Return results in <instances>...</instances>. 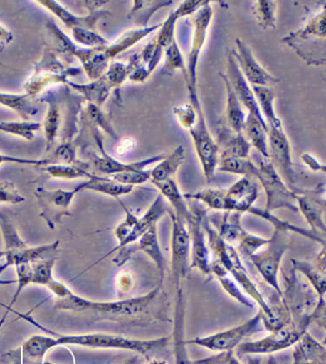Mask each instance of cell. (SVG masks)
I'll return each instance as SVG.
<instances>
[{"mask_svg": "<svg viewBox=\"0 0 326 364\" xmlns=\"http://www.w3.org/2000/svg\"><path fill=\"white\" fill-rule=\"evenodd\" d=\"M80 73V68L64 65L54 53L47 50L25 82V90L28 95L36 98L49 85L68 83L69 77L77 76Z\"/></svg>", "mask_w": 326, "mask_h": 364, "instance_id": "9c48e42d", "label": "cell"}, {"mask_svg": "<svg viewBox=\"0 0 326 364\" xmlns=\"http://www.w3.org/2000/svg\"><path fill=\"white\" fill-rule=\"evenodd\" d=\"M26 201L18 187L10 181H0V203L19 205Z\"/></svg>", "mask_w": 326, "mask_h": 364, "instance_id": "816d5d0a", "label": "cell"}, {"mask_svg": "<svg viewBox=\"0 0 326 364\" xmlns=\"http://www.w3.org/2000/svg\"><path fill=\"white\" fill-rule=\"evenodd\" d=\"M111 179L120 184L132 186L144 184L150 181V171H133L111 175Z\"/></svg>", "mask_w": 326, "mask_h": 364, "instance_id": "db71d44e", "label": "cell"}, {"mask_svg": "<svg viewBox=\"0 0 326 364\" xmlns=\"http://www.w3.org/2000/svg\"><path fill=\"white\" fill-rule=\"evenodd\" d=\"M132 143L133 141H130V140L122 141V143L119 144L118 149H117V152H118L119 154H124L125 152L130 151V150L132 149Z\"/></svg>", "mask_w": 326, "mask_h": 364, "instance_id": "91938a15", "label": "cell"}, {"mask_svg": "<svg viewBox=\"0 0 326 364\" xmlns=\"http://www.w3.org/2000/svg\"><path fill=\"white\" fill-rule=\"evenodd\" d=\"M75 188L79 193L83 191H91L111 197L125 196V194L132 193L135 188L132 186L120 184L116 181L111 179L110 177H102L96 174H94L90 179L80 182Z\"/></svg>", "mask_w": 326, "mask_h": 364, "instance_id": "f546056e", "label": "cell"}, {"mask_svg": "<svg viewBox=\"0 0 326 364\" xmlns=\"http://www.w3.org/2000/svg\"><path fill=\"white\" fill-rule=\"evenodd\" d=\"M256 168L258 171L256 178L261 182L266 193L265 210L271 213L273 210L286 208L298 213L297 193L287 186L269 159L261 158Z\"/></svg>", "mask_w": 326, "mask_h": 364, "instance_id": "8fae6325", "label": "cell"}, {"mask_svg": "<svg viewBox=\"0 0 326 364\" xmlns=\"http://www.w3.org/2000/svg\"><path fill=\"white\" fill-rule=\"evenodd\" d=\"M71 32L77 43L89 47V48H97V47L108 46V41L102 38V36L98 34L95 30L75 28V29L71 30Z\"/></svg>", "mask_w": 326, "mask_h": 364, "instance_id": "c3c4849f", "label": "cell"}, {"mask_svg": "<svg viewBox=\"0 0 326 364\" xmlns=\"http://www.w3.org/2000/svg\"><path fill=\"white\" fill-rule=\"evenodd\" d=\"M139 252H144L154 263L160 277L159 286H163L164 279H165L166 260L162 251L160 241H159L157 225L150 228L136 243L116 252L117 255L113 262L117 266L121 267Z\"/></svg>", "mask_w": 326, "mask_h": 364, "instance_id": "5bb4252c", "label": "cell"}, {"mask_svg": "<svg viewBox=\"0 0 326 364\" xmlns=\"http://www.w3.org/2000/svg\"><path fill=\"white\" fill-rule=\"evenodd\" d=\"M219 171L242 176L256 177L258 168L249 158L221 156L219 160Z\"/></svg>", "mask_w": 326, "mask_h": 364, "instance_id": "ab89813d", "label": "cell"}, {"mask_svg": "<svg viewBox=\"0 0 326 364\" xmlns=\"http://www.w3.org/2000/svg\"><path fill=\"white\" fill-rule=\"evenodd\" d=\"M178 19H179V16L174 11V12L169 14L168 19L164 23H162L160 32L156 38V41L162 48H167L174 40V26Z\"/></svg>", "mask_w": 326, "mask_h": 364, "instance_id": "f5cc1de1", "label": "cell"}, {"mask_svg": "<svg viewBox=\"0 0 326 364\" xmlns=\"http://www.w3.org/2000/svg\"><path fill=\"white\" fill-rule=\"evenodd\" d=\"M189 132L191 133L192 141H194L206 179L210 182L213 179L214 171L219 165V149L216 141L211 138L202 110L199 114L196 123Z\"/></svg>", "mask_w": 326, "mask_h": 364, "instance_id": "ac0fdd59", "label": "cell"}, {"mask_svg": "<svg viewBox=\"0 0 326 364\" xmlns=\"http://www.w3.org/2000/svg\"><path fill=\"white\" fill-rule=\"evenodd\" d=\"M122 208L125 211V219L114 230V235L118 241V245L104 255L102 259L97 261L94 265H96L100 261L105 259L108 255L136 243L150 228L157 225L160 219L169 211V208L164 201V197L161 194L156 197L154 201L141 218L135 215L125 205H122Z\"/></svg>", "mask_w": 326, "mask_h": 364, "instance_id": "8992f818", "label": "cell"}, {"mask_svg": "<svg viewBox=\"0 0 326 364\" xmlns=\"http://www.w3.org/2000/svg\"><path fill=\"white\" fill-rule=\"evenodd\" d=\"M194 364H261V360L259 358H253L252 355H249L246 361L242 363L235 352L228 351L220 352L209 358L194 360Z\"/></svg>", "mask_w": 326, "mask_h": 364, "instance_id": "7dc6e473", "label": "cell"}, {"mask_svg": "<svg viewBox=\"0 0 326 364\" xmlns=\"http://www.w3.org/2000/svg\"><path fill=\"white\" fill-rule=\"evenodd\" d=\"M203 227H204L206 237L209 250L213 254V259L219 261L223 268L233 277L236 284L241 288L258 305L259 311L263 313V324L264 329L273 321V313L268 301L259 291L258 285L250 277L246 267L242 262V258L235 247L226 243L219 232L211 226L209 218L206 215L203 218Z\"/></svg>", "mask_w": 326, "mask_h": 364, "instance_id": "7a4b0ae2", "label": "cell"}, {"mask_svg": "<svg viewBox=\"0 0 326 364\" xmlns=\"http://www.w3.org/2000/svg\"><path fill=\"white\" fill-rule=\"evenodd\" d=\"M68 85L73 87L78 92L82 94L88 100L89 104H93L99 107L107 101L111 90L110 85L104 79V77H100L99 80H93V82L88 83V85H79V83L71 82H68Z\"/></svg>", "mask_w": 326, "mask_h": 364, "instance_id": "74e56055", "label": "cell"}, {"mask_svg": "<svg viewBox=\"0 0 326 364\" xmlns=\"http://www.w3.org/2000/svg\"><path fill=\"white\" fill-rule=\"evenodd\" d=\"M54 155L61 164L72 165L77 163L76 149L72 143H61L56 149Z\"/></svg>", "mask_w": 326, "mask_h": 364, "instance_id": "11a10c76", "label": "cell"}, {"mask_svg": "<svg viewBox=\"0 0 326 364\" xmlns=\"http://www.w3.org/2000/svg\"><path fill=\"white\" fill-rule=\"evenodd\" d=\"M303 160L305 161V163L307 164L309 166H310L311 168H313L314 171H325V166L320 165L319 162L315 158L310 156V155H306L305 156H303Z\"/></svg>", "mask_w": 326, "mask_h": 364, "instance_id": "680465c9", "label": "cell"}, {"mask_svg": "<svg viewBox=\"0 0 326 364\" xmlns=\"http://www.w3.org/2000/svg\"><path fill=\"white\" fill-rule=\"evenodd\" d=\"M85 119H88L91 126H97L102 127L105 132L111 136V137L117 138L116 133L114 132L113 127L110 126V122L105 118V114L102 112L99 107L93 104H89L85 107Z\"/></svg>", "mask_w": 326, "mask_h": 364, "instance_id": "f907efd6", "label": "cell"}, {"mask_svg": "<svg viewBox=\"0 0 326 364\" xmlns=\"http://www.w3.org/2000/svg\"><path fill=\"white\" fill-rule=\"evenodd\" d=\"M292 268L295 272H299L310 283L319 299H325L326 277L325 269H320L315 263L307 262L299 259H291Z\"/></svg>", "mask_w": 326, "mask_h": 364, "instance_id": "d6a6232c", "label": "cell"}, {"mask_svg": "<svg viewBox=\"0 0 326 364\" xmlns=\"http://www.w3.org/2000/svg\"><path fill=\"white\" fill-rule=\"evenodd\" d=\"M4 163H14L18 164V165L25 166H48L52 164V160L50 159H27V158H19L9 156V155H5L0 154V165Z\"/></svg>", "mask_w": 326, "mask_h": 364, "instance_id": "9f6ffc18", "label": "cell"}, {"mask_svg": "<svg viewBox=\"0 0 326 364\" xmlns=\"http://www.w3.org/2000/svg\"><path fill=\"white\" fill-rule=\"evenodd\" d=\"M47 30L54 43L55 49L58 52L79 58L89 79L97 80L104 76L110 60L105 53L107 46L89 49L80 48L76 44L72 43L70 38L64 34L58 25L52 21L47 23Z\"/></svg>", "mask_w": 326, "mask_h": 364, "instance_id": "ba28073f", "label": "cell"}, {"mask_svg": "<svg viewBox=\"0 0 326 364\" xmlns=\"http://www.w3.org/2000/svg\"><path fill=\"white\" fill-rule=\"evenodd\" d=\"M264 330L263 324V313L258 311L253 318L248 319L238 326L219 331L213 335L206 337H197L186 340V346L202 347L214 352L233 351L238 348L245 338L250 337L253 333Z\"/></svg>", "mask_w": 326, "mask_h": 364, "instance_id": "30bf717a", "label": "cell"}, {"mask_svg": "<svg viewBox=\"0 0 326 364\" xmlns=\"http://www.w3.org/2000/svg\"><path fill=\"white\" fill-rule=\"evenodd\" d=\"M57 347L63 346H77L88 347L93 349H117L132 351L136 354L144 355L147 360L157 358L158 355H164L169 348L171 338L162 337L142 340L124 337V336L112 335V333H83V335H53Z\"/></svg>", "mask_w": 326, "mask_h": 364, "instance_id": "277c9868", "label": "cell"}, {"mask_svg": "<svg viewBox=\"0 0 326 364\" xmlns=\"http://www.w3.org/2000/svg\"><path fill=\"white\" fill-rule=\"evenodd\" d=\"M297 205L311 230L325 238L326 224L325 220V187L317 186L313 190L298 191Z\"/></svg>", "mask_w": 326, "mask_h": 364, "instance_id": "d6986e66", "label": "cell"}, {"mask_svg": "<svg viewBox=\"0 0 326 364\" xmlns=\"http://www.w3.org/2000/svg\"><path fill=\"white\" fill-rule=\"evenodd\" d=\"M57 297L56 308L78 313H91L112 321L150 322L162 314L164 297L162 286H157L144 296L113 301H96L74 294L63 282L54 280L47 287Z\"/></svg>", "mask_w": 326, "mask_h": 364, "instance_id": "6da1fadb", "label": "cell"}, {"mask_svg": "<svg viewBox=\"0 0 326 364\" xmlns=\"http://www.w3.org/2000/svg\"><path fill=\"white\" fill-rule=\"evenodd\" d=\"M0 232L4 239V251H16L27 245L26 242L21 237L18 230L10 218L0 213Z\"/></svg>", "mask_w": 326, "mask_h": 364, "instance_id": "ee69618b", "label": "cell"}, {"mask_svg": "<svg viewBox=\"0 0 326 364\" xmlns=\"http://www.w3.org/2000/svg\"><path fill=\"white\" fill-rule=\"evenodd\" d=\"M219 76L222 77L223 82L225 83L226 90H227V119L230 129L236 133H242L243 124L245 123V114L241 108V102H239L236 97L235 91L231 85L227 75L219 73Z\"/></svg>", "mask_w": 326, "mask_h": 364, "instance_id": "8d00e7d4", "label": "cell"}, {"mask_svg": "<svg viewBox=\"0 0 326 364\" xmlns=\"http://www.w3.org/2000/svg\"><path fill=\"white\" fill-rule=\"evenodd\" d=\"M37 4L54 14L57 18L63 22L66 27L70 29L75 28H85V29L95 30V24L100 18H102L107 13V11L101 10L100 8L107 4V1H89L91 5H88L90 13L88 16H78L75 14L69 12L63 6H61L57 1L53 0H41Z\"/></svg>", "mask_w": 326, "mask_h": 364, "instance_id": "7402d4cb", "label": "cell"}, {"mask_svg": "<svg viewBox=\"0 0 326 364\" xmlns=\"http://www.w3.org/2000/svg\"><path fill=\"white\" fill-rule=\"evenodd\" d=\"M130 72H132V65L130 63L124 65L122 63H112L107 68V72L104 74V79L107 80L111 89L119 87L122 85V82L130 77Z\"/></svg>", "mask_w": 326, "mask_h": 364, "instance_id": "681fc988", "label": "cell"}, {"mask_svg": "<svg viewBox=\"0 0 326 364\" xmlns=\"http://www.w3.org/2000/svg\"><path fill=\"white\" fill-rule=\"evenodd\" d=\"M38 101L34 97L25 94H13L0 92V105L10 108L11 110L18 113L22 119L30 121L33 117L37 115L40 107Z\"/></svg>", "mask_w": 326, "mask_h": 364, "instance_id": "4dcf8cb0", "label": "cell"}, {"mask_svg": "<svg viewBox=\"0 0 326 364\" xmlns=\"http://www.w3.org/2000/svg\"><path fill=\"white\" fill-rule=\"evenodd\" d=\"M54 348L57 346L53 336H32L19 350L21 364H43L46 355Z\"/></svg>", "mask_w": 326, "mask_h": 364, "instance_id": "4316f807", "label": "cell"}, {"mask_svg": "<svg viewBox=\"0 0 326 364\" xmlns=\"http://www.w3.org/2000/svg\"><path fill=\"white\" fill-rule=\"evenodd\" d=\"M258 188L252 177L243 176L229 190H224L220 211H233L258 216L261 208L255 207Z\"/></svg>", "mask_w": 326, "mask_h": 364, "instance_id": "e0dca14e", "label": "cell"}, {"mask_svg": "<svg viewBox=\"0 0 326 364\" xmlns=\"http://www.w3.org/2000/svg\"><path fill=\"white\" fill-rule=\"evenodd\" d=\"M236 50H233L231 53L236 58L245 79L251 83V85L269 87V86L280 82V79L272 76L268 71L259 65L255 55H253L252 50L243 41L239 38H236Z\"/></svg>", "mask_w": 326, "mask_h": 364, "instance_id": "44dd1931", "label": "cell"}, {"mask_svg": "<svg viewBox=\"0 0 326 364\" xmlns=\"http://www.w3.org/2000/svg\"><path fill=\"white\" fill-rule=\"evenodd\" d=\"M252 90L256 101H258L259 108L263 112V118H266V124L268 127H283L280 119L278 118L274 109V102L275 94L274 91L266 86L252 85Z\"/></svg>", "mask_w": 326, "mask_h": 364, "instance_id": "f35d334b", "label": "cell"}, {"mask_svg": "<svg viewBox=\"0 0 326 364\" xmlns=\"http://www.w3.org/2000/svg\"><path fill=\"white\" fill-rule=\"evenodd\" d=\"M205 213L201 210H191V215L186 218L185 226L188 230L189 238H191V266L189 268L197 269L204 276L210 277L211 274V254L209 250L207 241H206V232L203 227V218Z\"/></svg>", "mask_w": 326, "mask_h": 364, "instance_id": "2e32d148", "label": "cell"}, {"mask_svg": "<svg viewBox=\"0 0 326 364\" xmlns=\"http://www.w3.org/2000/svg\"><path fill=\"white\" fill-rule=\"evenodd\" d=\"M211 276L216 277L219 280L220 285L224 289L226 293L229 294L231 297L236 299L239 304L243 305L245 307L252 308L253 305L251 303L250 300L244 296L242 290L239 286L236 284L233 277L228 274L227 271L223 268L221 264L213 259L211 261Z\"/></svg>", "mask_w": 326, "mask_h": 364, "instance_id": "d590c367", "label": "cell"}, {"mask_svg": "<svg viewBox=\"0 0 326 364\" xmlns=\"http://www.w3.org/2000/svg\"><path fill=\"white\" fill-rule=\"evenodd\" d=\"M172 221V271L175 290L181 288V283L191 271V238L185 224L169 210Z\"/></svg>", "mask_w": 326, "mask_h": 364, "instance_id": "7c38bea8", "label": "cell"}, {"mask_svg": "<svg viewBox=\"0 0 326 364\" xmlns=\"http://www.w3.org/2000/svg\"><path fill=\"white\" fill-rule=\"evenodd\" d=\"M185 149L179 146L172 154L165 156L158 166L150 171V182H162L172 179L185 161Z\"/></svg>", "mask_w": 326, "mask_h": 364, "instance_id": "836d02e7", "label": "cell"}, {"mask_svg": "<svg viewBox=\"0 0 326 364\" xmlns=\"http://www.w3.org/2000/svg\"><path fill=\"white\" fill-rule=\"evenodd\" d=\"M277 8V4L269 0H258L253 2V14L259 26L264 30L275 29Z\"/></svg>", "mask_w": 326, "mask_h": 364, "instance_id": "b9f144b4", "label": "cell"}, {"mask_svg": "<svg viewBox=\"0 0 326 364\" xmlns=\"http://www.w3.org/2000/svg\"><path fill=\"white\" fill-rule=\"evenodd\" d=\"M290 245L289 232L286 230L275 229L269 242L264 250L251 255L248 260L255 266L256 271L263 277L264 282L274 289L278 296H281L283 289L280 284V272L281 261Z\"/></svg>", "mask_w": 326, "mask_h": 364, "instance_id": "52a82bcc", "label": "cell"}, {"mask_svg": "<svg viewBox=\"0 0 326 364\" xmlns=\"http://www.w3.org/2000/svg\"><path fill=\"white\" fill-rule=\"evenodd\" d=\"M268 152L272 165L284 182L295 191L296 171L291 157V146L283 127H268ZM296 193V191H295Z\"/></svg>", "mask_w": 326, "mask_h": 364, "instance_id": "9a60e30c", "label": "cell"}, {"mask_svg": "<svg viewBox=\"0 0 326 364\" xmlns=\"http://www.w3.org/2000/svg\"><path fill=\"white\" fill-rule=\"evenodd\" d=\"M44 171L53 178L57 179L73 180V179H90L93 173H89L82 166L76 164H57V165L46 166Z\"/></svg>", "mask_w": 326, "mask_h": 364, "instance_id": "7bdbcfd3", "label": "cell"}, {"mask_svg": "<svg viewBox=\"0 0 326 364\" xmlns=\"http://www.w3.org/2000/svg\"><path fill=\"white\" fill-rule=\"evenodd\" d=\"M4 257H5V252L4 251V250H2V251H0V260L4 259Z\"/></svg>", "mask_w": 326, "mask_h": 364, "instance_id": "6125c7cd", "label": "cell"}, {"mask_svg": "<svg viewBox=\"0 0 326 364\" xmlns=\"http://www.w3.org/2000/svg\"><path fill=\"white\" fill-rule=\"evenodd\" d=\"M219 141L223 146L221 156L248 158L251 149L249 141L242 135L232 129L222 127L219 132Z\"/></svg>", "mask_w": 326, "mask_h": 364, "instance_id": "1f68e13d", "label": "cell"}, {"mask_svg": "<svg viewBox=\"0 0 326 364\" xmlns=\"http://www.w3.org/2000/svg\"><path fill=\"white\" fill-rule=\"evenodd\" d=\"M175 70H181L184 76H186V66L182 54H181L179 46L175 41H172L166 48V63L165 66L162 69V73L164 75H172Z\"/></svg>", "mask_w": 326, "mask_h": 364, "instance_id": "bcb514c9", "label": "cell"}, {"mask_svg": "<svg viewBox=\"0 0 326 364\" xmlns=\"http://www.w3.org/2000/svg\"><path fill=\"white\" fill-rule=\"evenodd\" d=\"M43 129V124L34 121L1 122L0 132L18 136L26 141H33L36 133Z\"/></svg>", "mask_w": 326, "mask_h": 364, "instance_id": "60d3db41", "label": "cell"}, {"mask_svg": "<svg viewBox=\"0 0 326 364\" xmlns=\"http://www.w3.org/2000/svg\"><path fill=\"white\" fill-rule=\"evenodd\" d=\"M186 299L182 287L175 290L172 346L175 364H194L189 358L185 337Z\"/></svg>", "mask_w": 326, "mask_h": 364, "instance_id": "cb8c5ba5", "label": "cell"}, {"mask_svg": "<svg viewBox=\"0 0 326 364\" xmlns=\"http://www.w3.org/2000/svg\"><path fill=\"white\" fill-rule=\"evenodd\" d=\"M78 193L76 188L72 190H47L38 188L35 191L36 198L40 205V216L46 220L50 229L54 230L65 216H71L69 208Z\"/></svg>", "mask_w": 326, "mask_h": 364, "instance_id": "4fadbf2b", "label": "cell"}, {"mask_svg": "<svg viewBox=\"0 0 326 364\" xmlns=\"http://www.w3.org/2000/svg\"><path fill=\"white\" fill-rule=\"evenodd\" d=\"M14 41V34L11 30L7 29L0 23V52L4 51Z\"/></svg>", "mask_w": 326, "mask_h": 364, "instance_id": "6f0895ef", "label": "cell"}, {"mask_svg": "<svg viewBox=\"0 0 326 364\" xmlns=\"http://www.w3.org/2000/svg\"><path fill=\"white\" fill-rule=\"evenodd\" d=\"M244 137L250 144L258 150L259 154L264 159H270L268 152V126L266 122L261 121L258 117L249 113L247 119H245L243 129Z\"/></svg>", "mask_w": 326, "mask_h": 364, "instance_id": "f1b7e54d", "label": "cell"}, {"mask_svg": "<svg viewBox=\"0 0 326 364\" xmlns=\"http://www.w3.org/2000/svg\"><path fill=\"white\" fill-rule=\"evenodd\" d=\"M147 364H167V363L164 360H160V358H152Z\"/></svg>", "mask_w": 326, "mask_h": 364, "instance_id": "94428289", "label": "cell"}, {"mask_svg": "<svg viewBox=\"0 0 326 364\" xmlns=\"http://www.w3.org/2000/svg\"><path fill=\"white\" fill-rule=\"evenodd\" d=\"M325 325V299H320L313 312L292 318L283 326L273 331L261 340L242 343L238 347L236 355L239 358L249 355H271L296 346L308 332L312 324Z\"/></svg>", "mask_w": 326, "mask_h": 364, "instance_id": "3957f363", "label": "cell"}, {"mask_svg": "<svg viewBox=\"0 0 326 364\" xmlns=\"http://www.w3.org/2000/svg\"><path fill=\"white\" fill-rule=\"evenodd\" d=\"M95 141H96L98 146H99L101 154L92 152V154H89V158H90L91 162L98 172L110 175V176L114 174L122 173V172L144 171L147 166L160 162L166 156V155L160 154L157 155V156L147 158V159L143 161H138V162L122 163L115 159V158L111 157L110 155H108L105 151L104 144H102V139L100 136L95 135Z\"/></svg>", "mask_w": 326, "mask_h": 364, "instance_id": "603a6c76", "label": "cell"}, {"mask_svg": "<svg viewBox=\"0 0 326 364\" xmlns=\"http://www.w3.org/2000/svg\"><path fill=\"white\" fill-rule=\"evenodd\" d=\"M210 2L206 1L203 6L196 11L194 21V35L192 41L191 52L189 55L188 66H186V82L188 83L189 92L196 91V68L197 62L202 47L204 46L209 25L211 23L213 10Z\"/></svg>", "mask_w": 326, "mask_h": 364, "instance_id": "ffe728a7", "label": "cell"}, {"mask_svg": "<svg viewBox=\"0 0 326 364\" xmlns=\"http://www.w3.org/2000/svg\"><path fill=\"white\" fill-rule=\"evenodd\" d=\"M172 4H174L172 1H135L128 18L137 19L136 22L138 24L147 27V22L154 15L156 11Z\"/></svg>", "mask_w": 326, "mask_h": 364, "instance_id": "f6af8a7d", "label": "cell"}, {"mask_svg": "<svg viewBox=\"0 0 326 364\" xmlns=\"http://www.w3.org/2000/svg\"><path fill=\"white\" fill-rule=\"evenodd\" d=\"M291 47L308 65H325L326 62L325 7L308 19L305 26L281 40Z\"/></svg>", "mask_w": 326, "mask_h": 364, "instance_id": "5b68a950", "label": "cell"}, {"mask_svg": "<svg viewBox=\"0 0 326 364\" xmlns=\"http://www.w3.org/2000/svg\"><path fill=\"white\" fill-rule=\"evenodd\" d=\"M226 75H227L228 80H229L239 102L247 107L250 114H253V115L261 119V121L265 122V119L263 118V114H261V108L258 107L255 94H253L252 88H250L249 83L242 74L232 53L228 55V74Z\"/></svg>", "mask_w": 326, "mask_h": 364, "instance_id": "d4e9b609", "label": "cell"}, {"mask_svg": "<svg viewBox=\"0 0 326 364\" xmlns=\"http://www.w3.org/2000/svg\"><path fill=\"white\" fill-rule=\"evenodd\" d=\"M162 24L155 25L152 27L138 28V29L130 30V31L125 32L121 37L112 44H108L105 47V53L108 58H112L121 54V53L127 51L130 47L135 46L147 35L152 34V32L156 31L161 27Z\"/></svg>", "mask_w": 326, "mask_h": 364, "instance_id": "e575fe53", "label": "cell"}, {"mask_svg": "<svg viewBox=\"0 0 326 364\" xmlns=\"http://www.w3.org/2000/svg\"><path fill=\"white\" fill-rule=\"evenodd\" d=\"M41 102H46L48 104V110H47L43 123L41 124H43L44 134H46V149H50L54 146L56 140L60 135L61 127H63V117L60 105H58L60 104L51 92L43 97Z\"/></svg>", "mask_w": 326, "mask_h": 364, "instance_id": "83f0119b", "label": "cell"}, {"mask_svg": "<svg viewBox=\"0 0 326 364\" xmlns=\"http://www.w3.org/2000/svg\"><path fill=\"white\" fill-rule=\"evenodd\" d=\"M294 347L289 364H325V346L308 332Z\"/></svg>", "mask_w": 326, "mask_h": 364, "instance_id": "484cf974", "label": "cell"}]
</instances>
